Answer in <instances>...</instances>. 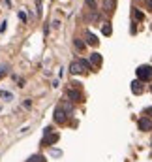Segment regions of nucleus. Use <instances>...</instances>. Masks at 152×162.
Segmentation results:
<instances>
[{"label":"nucleus","mask_w":152,"mask_h":162,"mask_svg":"<svg viewBox=\"0 0 152 162\" xmlns=\"http://www.w3.org/2000/svg\"><path fill=\"white\" fill-rule=\"evenodd\" d=\"M86 70H92V66H90V62L85 60V59L71 60V64H70V72H71V74H83V72H86Z\"/></svg>","instance_id":"obj_1"},{"label":"nucleus","mask_w":152,"mask_h":162,"mask_svg":"<svg viewBox=\"0 0 152 162\" xmlns=\"http://www.w3.org/2000/svg\"><path fill=\"white\" fill-rule=\"evenodd\" d=\"M137 74V79L139 81H152V66L150 64H143V66H139L135 70Z\"/></svg>","instance_id":"obj_2"},{"label":"nucleus","mask_w":152,"mask_h":162,"mask_svg":"<svg viewBox=\"0 0 152 162\" xmlns=\"http://www.w3.org/2000/svg\"><path fill=\"white\" fill-rule=\"evenodd\" d=\"M66 98L70 102H83V92L79 89H68L66 91Z\"/></svg>","instance_id":"obj_3"},{"label":"nucleus","mask_w":152,"mask_h":162,"mask_svg":"<svg viewBox=\"0 0 152 162\" xmlns=\"http://www.w3.org/2000/svg\"><path fill=\"white\" fill-rule=\"evenodd\" d=\"M53 119H55V123H58V124H64V123L68 121V113L64 111L60 106H57V110H55V117H53Z\"/></svg>","instance_id":"obj_4"},{"label":"nucleus","mask_w":152,"mask_h":162,"mask_svg":"<svg viewBox=\"0 0 152 162\" xmlns=\"http://www.w3.org/2000/svg\"><path fill=\"white\" fill-rule=\"evenodd\" d=\"M60 139V134L58 132H53V134H47V136H43L41 139V145H55L57 142Z\"/></svg>","instance_id":"obj_5"},{"label":"nucleus","mask_w":152,"mask_h":162,"mask_svg":"<svg viewBox=\"0 0 152 162\" xmlns=\"http://www.w3.org/2000/svg\"><path fill=\"white\" fill-rule=\"evenodd\" d=\"M137 124H139V130H143V132H150L152 130V121L148 117H141Z\"/></svg>","instance_id":"obj_6"},{"label":"nucleus","mask_w":152,"mask_h":162,"mask_svg":"<svg viewBox=\"0 0 152 162\" xmlns=\"http://www.w3.org/2000/svg\"><path fill=\"white\" fill-rule=\"evenodd\" d=\"M116 8V0H103V12L105 13H113Z\"/></svg>","instance_id":"obj_7"},{"label":"nucleus","mask_w":152,"mask_h":162,"mask_svg":"<svg viewBox=\"0 0 152 162\" xmlns=\"http://www.w3.org/2000/svg\"><path fill=\"white\" fill-rule=\"evenodd\" d=\"M143 91H145L143 81H139V79L132 81V92H133V94H143Z\"/></svg>","instance_id":"obj_8"},{"label":"nucleus","mask_w":152,"mask_h":162,"mask_svg":"<svg viewBox=\"0 0 152 162\" xmlns=\"http://www.w3.org/2000/svg\"><path fill=\"white\" fill-rule=\"evenodd\" d=\"M86 44H88V45H98V44H100V40H98L96 34H92L90 30H86Z\"/></svg>","instance_id":"obj_9"},{"label":"nucleus","mask_w":152,"mask_h":162,"mask_svg":"<svg viewBox=\"0 0 152 162\" xmlns=\"http://www.w3.org/2000/svg\"><path fill=\"white\" fill-rule=\"evenodd\" d=\"M102 64V55L100 53H92L90 55V66H100Z\"/></svg>","instance_id":"obj_10"},{"label":"nucleus","mask_w":152,"mask_h":162,"mask_svg":"<svg viewBox=\"0 0 152 162\" xmlns=\"http://www.w3.org/2000/svg\"><path fill=\"white\" fill-rule=\"evenodd\" d=\"M73 44H75V49H79V51H83V49L86 47V44H85L81 38H75V40H73Z\"/></svg>","instance_id":"obj_11"},{"label":"nucleus","mask_w":152,"mask_h":162,"mask_svg":"<svg viewBox=\"0 0 152 162\" xmlns=\"http://www.w3.org/2000/svg\"><path fill=\"white\" fill-rule=\"evenodd\" d=\"M132 13H133V17H135V21H143L145 19V15H143V12H139L137 8H132Z\"/></svg>","instance_id":"obj_12"},{"label":"nucleus","mask_w":152,"mask_h":162,"mask_svg":"<svg viewBox=\"0 0 152 162\" xmlns=\"http://www.w3.org/2000/svg\"><path fill=\"white\" fill-rule=\"evenodd\" d=\"M26 162H45V157L43 155H32Z\"/></svg>","instance_id":"obj_13"},{"label":"nucleus","mask_w":152,"mask_h":162,"mask_svg":"<svg viewBox=\"0 0 152 162\" xmlns=\"http://www.w3.org/2000/svg\"><path fill=\"white\" fill-rule=\"evenodd\" d=\"M60 107H62V110H64V111H66L68 115H70V113L73 111V106H71L70 102H62V104H60Z\"/></svg>","instance_id":"obj_14"},{"label":"nucleus","mask_w":152,"mask_h":162,"mask_svg":"<svg viewBox=\"0 0 152 162\" xmlns=\"http://www.w3.org/2000/svg\"><path fill=\"white\" fill-rule=\"evenodd\" d=\"M8 72H9V66H8V64H0V79L6 77Z\"/></svg>","instance_id":"obj_15"},{"label":"nucleus","mask_w":152,"mask_h":162,"mask_svg":"<svg viewBox=\"0 0 152 162\" xmlns=\"http://www.w3.org/2000/svg\"><path fill=\"white\" fill-rule=\"evenodd\" d=\"M111 32H113L111 23H103V36H111Z\"/></svg>","instance_id":"obj_16"},{"label":"nucleus","mask_w":152,"mask_h":162,"mask_svg":"<svg viewBox=\"0 0 152 162\" xmlns=\"http://www.w3.org/2000/svg\"><path fill=\"white\" fill-rule=\"evenodd\" d=\"M86 8H90V9H96V0H86Z\"/></svg>","instance_id":"obj_17"},{"label":"nucleus","mask_w":152,"mask_h":162,"mask_svg":"<svg viewBox=\"0 0 152 162\" xmlns=\"http://www.w3.org/2000/svg\"><path fill=\"white\" fill-rule=\"evenodd\" d=\"M0 96H2V98H8V100H12V98H13L12 92H6V91H4V92H0Z\"/></svg>","instance_id":"obj_18"},{"label":"nucleus","mask_w":152,"mask_h":162,"mask_svg":"<svg viewBox=\"0 0 152 162\" xmlns=\"http://www.w3.org/2000/svg\"><path fill=\"white\" fill-rule=\"evenodd\" d=\"M145 115H148V117H152V106H148V107H145V111H143Z\"/></svg>","instance_id":"obj_19"},{"label":"nucleus","mask_w":152,"mask_h":162,"mask_svg":"<svg viewBox=\"0 0 152 162\" xmlns=\"http://www.w3.org/2000/svg\"><path fill=\"white\" fill-rule=\"evenodd\" d=\"M19 19H21V21H26V15H25V12H19Z\"/></svg>","instance_id":"obj_20"},{"label":"nucleus","mask_w":152,"mask_h":162,"mask_svg":"<svg viewBox=\"0 0 152 162\" xmlns=\"http://www.w3.org/2000/svg\"><path fill=\"white\" fill-rule=\"evenodd\" d=\"M145 2H147V8H148V9H152V0H145Z\"/></svg>","instance_id":"obj_21"}]
</instances>
